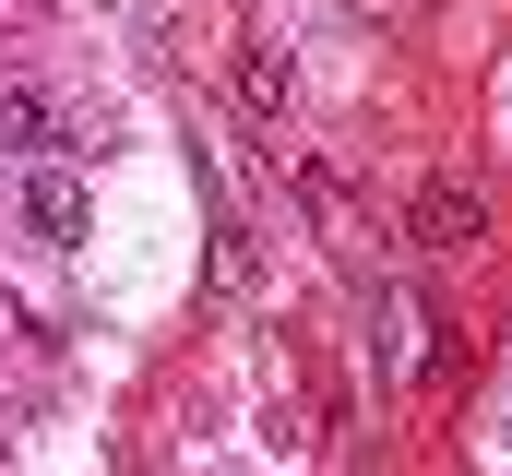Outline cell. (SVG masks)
<instances>
[{
	"label": "cell",
	"mask_w": 512,
	"mask_h": 476,
	"mask_svg": "<svg viewBox=\"0 0 512 476\" xmlns=\"http://www.w3.org/2000/svg\"><path fill=\"white\" fill-rule=\"evenodd\" d=\"M24 227H36V238H60V250H72V238H84V179H72V167H60V155H48V167H36V179H24Z\"/></svg>",
	"instance_id": "6da1fadb"
},
{
	"label": "cell",
	"mask_w": 512,
	"mask_h": 476,
	"mask_svg": "<svg viewBox=\"0 0 512 476\" xmlns=\"http://www.w3.org/2000/svg\"><path fill=\"white\" fill-rule=\"evenodd\" d=\"M0 131H12V143H36V155H72V119L48 108L36 84H0Z\"/></svg>",
	"instance_id": "7a4b0ae2"
},
{
	"label": "cell",
	"mask_w": 512,
	"mask_h": 476,
	"mask_svg": "<svg viewBox=\"0 0 512 476\" xmlns=\"http://www.w3.org/2000/svg\"><path fill=\"white\" fill-rule=\"evenodd\" d=\"M417 238H429V250H465V238H477V203H465V191L441 179V191L417 203Z\"/></svg>",
	"instance_id": "3957f363"
},
{
	"label": "cell",
	"mask_w": 512,
	"mask_h": 476,
	"mask_svg": "<svg viewBox=\"0 0 512 476\" xmlns=\"http://www.w3.org/2000/svg\"><path fill=\"white\" fill-rule=\"evenodd\" d=\"M239 96H251V108H262V119L286 108V60H274V48H251V60H239Z\"/></svg>",
	"instance_id": "277c9868"
}]
</instances>
